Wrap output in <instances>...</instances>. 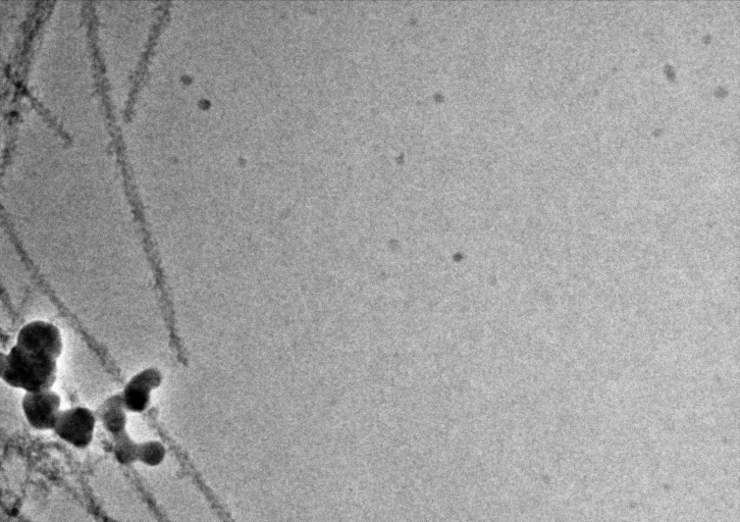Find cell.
I'll return each mask as SVG.
<instances>
[{
    "label": "cell",
    "mask_w": 740,
    "mask_h": 522,
    "mask_svg": "<svg viewBox=\"0 0 740 522\" xmlns=\"http://www.w3.org/2000/svg\"><path fill=\"white\" fill-rule=\"evenodd\" d=\"M57 361L15 345L2 355V380L26 393L51 390L57 380Z\"/></svg>",
    "instance_id": "1"
},
{
    "label": "cell",
    "mask_w": 740,
    "mask_h": 522,
    "mask_svg": "<svg viewBox=\"0 0 740 522\" xmlns=\"http://www.w3.org/2000/svg\"><path fill=\"white\" fill-rule=\"evenodd\" d=\"M97 417L86 407H73L60 413L55 434L76 449H86L94 438Z\"/></svg>",
    "instance_id": "2"
},
{
    "label": "cell",
    "mask_w": 740,
    "mask_h": 522,
    "mask_svg": "<svg viewBox=\"0 0 740 522\" xmlns=\"http://www.w3.org/2000/svg\"><path fill=\"white\" fill-rule=\"evenodd\" d=\"M61 405L60 395L52 390L26 393L22 400L25 419L37 431H54Z\"/></svg>",
    "instance_id": "3"
},
{
    "label": "cell",
    "mask_w": 740,
    "mask_h": 522,
    "mask_svg": "<svg viewBox=\"0 0 740 522\" xmlns=\"http://www.w3.org/2000/svg\"><path fill=\"white\" fill-rule=\"evenodd\" d=\"M16 345L56 360L61 357L64 347L60 329L44 321L31 322L22 327Z\"/></svg>",
    "instance_id": "4"
},
{
    "label": "cell",
    "mask_w": 740,
    "mask_h": 522,
    "mask_svg": "<svg viewBox=\"0 0 740 522\" xmlns=\"http://www.w3.org/2000/svg\"><path fill=\"white\" fill-rule=\"evenodd\" d=\"M163 383V375L154 368H149L135 375L126 385L122 395L127 411L144 412L150 405L151 393Z\"/></svg>",
    "instance_id": "5"
},
{
    "label": "cell",
    "mask_w": 740,
    "mask_h": 522,
    "mask_svg": "<svg viewBox=\"0 0 740 522\" xmlns=\"http://www.w3.org/2000/svg\"><path fill=\"white\" fill-rule=\"evenodd\" d=\"M96 417L104 430L114 438L127 432V410L121 394L105 400L96 411Z\"/></svg>",
    "instance_id": "6"
},
{
    "label": "cell",
    "mask_w": 740,
    "mask_h": 522,
    "mask_svg": "<svg viewBox=\"0 0 740 522\" xmlns=\"http://www.w3.org/2000/svg\"><path fill=\"white\" fill-rule=\"evenodd\" d=\"M139 444H137L127 432L114 438L113 453L116 460L129 466L138 461Z\"/></svg>",
    "instance_id": "7"
},
{
    "label": "cell",
    "mask_w": 740,
    "mask_h": 522,
    "mask_svg": "<svg viewBox=\"0 0 740 522\" xmlns=\"http://www.w3.org/2000/svg\"><path fill=\"white\" fill-rule=\"evenodd\" d=\"M167 456L166 447L158 441L139 444L138 461L148 467L161 465Z\"/></svg>",
    "instance_id": "8"
}]
</instances>
